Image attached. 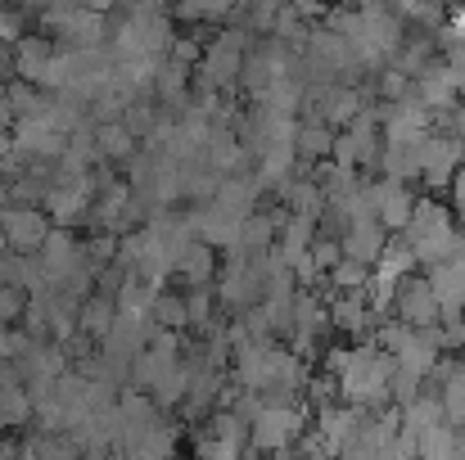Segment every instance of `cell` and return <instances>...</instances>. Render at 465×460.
Listing matches in <instances>:
<instances>
[{
	"mask_svg": "<svg viewBox=\"0 0 465 460\" xmlns=\"http://www.w3.org/2000/svg\"><path fill=\"white\" fill-rule=\"evenodd\" d=\"M330 366H339V388L352 402H375V397H384L393 388V361L371 352V347L339 352V357H330Z\"/></svg>",
	"mask_w": 465,
	"mask_h": 460,
	"instance_id": "1",
	"label": "cell"
},
{
	"mask_svg": "<svg viewBox=\"0 0 465 460\" xmlns=\"http://www.w3.org/2000/svg\"><path fill=\"white\" fill-rule=\"evenodd\" d=\"M398 311H402V320L411 325V329H434L439 320H443V307H439V294H434V285L430 280H398Z\"/></svg>",
	"mask_w": 465,
	"mask_h": 460,
	"instance_id": "2",
	"label": "cell"
},
{
	"mask_svg": "<svg viewBox=\"0 0 465 460\" xmlns=\"http://www.w3.org/2000/svg\"><path fill=\"white\" fill-rule=\"evenodd\" d=\"M0 235H5V244H9L14 253L32 258V253L50 240V226H45V212H36V208H9V212L0 217Z\"/></svg>",
	"mask_w": 465,
	"mask_h": 460,
	"instance_id": "3",
	"label": "cell"
},
{
	"mask_svg": "<svg viewBox=\"0 0 465 460\" xmlns=\"http://www.w3.org/2000/svg\"><path fill=\"white\" fill-rule=\"evenodd\" d=\"M294 434H299V411L285 406V402L262 406V411L253 416V447H258V452H285Z\"/></svg>",
	"mask_w": 465,
	"mask_h": 460,
	"instance_id": "4",
	"label": "cell"
},
{
	"mask_svg": "<svg viewBox=\"0 0 465 460\" xmlns=\"http://www.w3.org/2000/svg\"><path fill=\"white\" fill-rule=\"evenodd\" d=\"M339 244H343V258L375 267V262L384 258V249H389V235H384L380 217H357V221H348V230L339 235Z\"/></svg>",
	"mask_w": 465,
	"mask_h": 460,
	"instance_id": "5",
	"label": "cell"
},
{
	"mask_svg": "<svg viewBox=\"0 0 465 460\" xmlns=\"http://www.w3.org/2000/svg\"><path fill=\"white\" fill-rule=\"evenodd\" d=\"M366 194H371V208H375V217H380V226H384V230H407V221H411V212H416V199L407 194V185H402V181L371 185Z\"/></svg>",
	"mask_w": 465,
	"mask_h": 460,
	"instance_id": "6",
	"label": "cell"
},
{
	"mask_svg": "<svg viewBox=\"0 0 465 460\" xmlns=\"http://www.w3.org/2000/svg\"><path fill=\"white\" fill-rule=\"evenodd\" d=\"M439 230H452V212H448L439 199H416V212H411V221H407L402 240H407V244H416V240L439 235Z\"/></svg>",
	"mask_w": 465,
	"mask_h": 460,
	"instance_id": "7",
	"label": "cell"
},
{
	"mask_svg": "<svg viewBox=\"0 0 465 460\" xmlns=\"http://www.w3.org/2000/svg\"><path fill=\"white\" fill-rule=\"evenodd\" d=\"M457 162H461V145L457 141H425V181L430 185H448L457 176Z\"/></svg>",
	"mask_w": 465,
	"mask_h": 460,
	"instance_id": "8",
	"label": "cell"
},
{
	"mask_svg": "<svg viewBox=\"0 0 465 460\" xmlns=\"http://www.w3.org/2000/svg\"><path fill=\"white\" fill-rule=\"evenodd\" d=\"M14 64H18V73H23L27 82H45V73H50V64H54L50 41H23Z\"/></svg>",
	"mask_w": 465,
	"mask_h": 460,
	"instance_id": "9",
	"label": "cell"
},
{
	"mask_svg": "<svg viewBox=\"0 0 465 460\" xmlns=\"http://www.w3.org/2000/svg\"><path fill=\"white\" fill-rule=\"evenodd\" d=\"M176 271H181L190 285H208V280H213V249H208L203 240H194V244L176 258Z\"/></svg>",
	"mask_w": 465,
	"mask_h": 460,
	"instance_id": "10",
	"label": "cell"
},
{
	"mask_svg": "<svg viewBox=\"0 0 465 460\" xmlns=\"http://www.w3.org/2000/svg\"><path fill=\"white\" fill-rule=\"evenodd\" d=\"M375 267H380V280H384V289H389V285H398V280L416 267V253H411V244H407V240H398V244H389V249H384V258H380Z\"/></svg>",
	"mask_w": 465,
	"mask_h": 460,
	"instance_id": "11",
	"label": "cell"
},
{
	"mask_svg": "<svg viewBox=\"0 0 465 460\" xmlns=\"http://www.w3.org/2000/svg\"><path fill=\"white\" fill-rule=\"evenodd\" d=\"M330 280H334V289H339V294H357V289H366V285H371V267H366V262L343 258V262L330 271Z\"/></svg>",
	"mask_w": 465,
	"mask_h": 460,
	"instance_id": "12",
	"label": "cell"
},
{
	"mask_svg": "<svg viewBox=\"0 0 465 460\" xmlns=\"http://www.w3.org/2000/svg\"><path fill=\"white\" fill-rule=\"evenodd\" d=\"M27 406H32V397L23 388H0V425H23Z\"/></svg>",
	"mask_w": 465,
	"mask_h": 460,
	"instance_id": "13",
	"label": "cell"
},
{
	"mask_svg": "<svg viewBox=\"0 0 465 460\" xmlns=\"http://www.w3.org/2000/svg\"><path fill=\"white\" fill-rule=\"evenodd\" d=\"M334 320H339L343 329H361V325H366L361 289H357V294H339V299H334Z\"/></svg>",
	"mask_w": 465,
	"mask_h": 460,
	"instance_id": "14",
	"label": "cell"
},
{
	"mask_svg": "<svg viewBox=\"0 0 465 460\" xmlns=\"http://www.w3.org/2000/svg\"><path fill=\"white\" fill-rule=\"evenodd\" d=\"M100 153H109V158H127V153H132V132L118 127V122H104V127H100Z\"/></svg>",
	"mask_w": 465,
	"mask_h": 460,
	"instance_id": "15",
	"label": "cell"
},
{
	"mask_svg": "<svg viewBox=\"0 0 465 460\" xmlns=\"http://www.w3.org/2000/svg\"><path fill=\"white\" fill-rule=\"evenodd\" d=\"M154 320L158 325H172V329H176V325H190V307L181 303V299H158Z\"/></svg>",
	"mask_w": 465,
	"mask_h": 460,
	"instance_id": "16",
	"label": "cell"
},
{
	"mask_svg": "<svg viewBox=\"0 0 465 460\" xmlns=\"http://www.w3.org/2000/svg\"><path fill=\"white\" fill-rule=\"evenodd\" d=\"M294 150L308 153V158H316V153L334 150V136H330V132H321V127H312V132H303V136H299V145H294Z\"/></svg>",
	"mask_w": 465,
	"mask_h": 460,
	"instance_id": "17",
	"label": "cell"
},
{
	"mask_svg": "<svg viewBox=\"0 0 465 460\" xmlns=\"http://www.w3.org/2000/svg\"><path fill=\"white\" fill-rule=\"evenodd\" d=\"M203 460H235V438H213V443H203Z\"/></svg>",
	"mask_w": 465,
	"mask_h": 460,
	"instance_id": "18",
	"label": "cell"
},
{
	"mask_svg": "<svg viewBox=\"0 0 465 460\" xmlns=\"http://www.w3.org/2000/svg\"><path fill=\"white\" fill-rule=\"evenodd\" d=\"M18 311V294L14 289H0V320H9Z\"/></svg>",
	"mask_w": 465,
	"mask_h": 460,
	"instance_id": "19",
	"label": "cell"
},
{
	"mask_svg": "<svg viewBox=\"0 0 465 460\" xmlns=\"http://www.w3.org/2000/svg\"><path fill=\"white\" fill-rule=\"evenodd\" d=\"M461 132H465V118H461Z\"/></svg>",
	"mask_w": 465,
	"mask_h": 460,
	"instance_id": "20",
	"label": "cell"
}]
</instances>
